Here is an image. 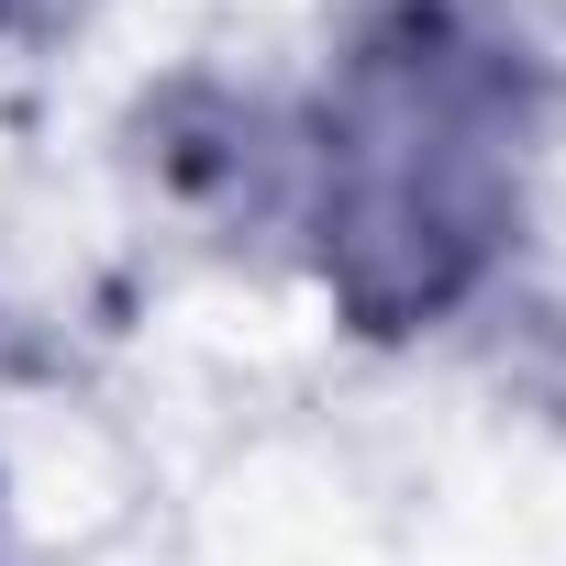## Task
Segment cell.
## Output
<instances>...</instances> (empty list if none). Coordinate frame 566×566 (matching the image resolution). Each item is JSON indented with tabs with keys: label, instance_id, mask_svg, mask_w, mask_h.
<instances>
[{
	"label": "cell",
	"instance_id": "obj_1",
	"mask_svg": "<svg viewBox=\"0 0 566 566\" xmlns=\"http://www.w3.org/2000/svg\"><path fill=\"white\" fill-rule=\"evenodd\" d=\"M533 67L444 0H400L334 67L301 145L312 266L356 334H422L500 266L522 222Z\"/></svg>",
	"mask_w": 566,
	"mask_h": 566
},
{
	"label": "cell",
	"instance_id": "obj_2",
	"mask_svg": "<svg viewBox=\"0 0 566 566\" xmlns=\"http://www.w3.org/2000/svg\"><path fill=\"white\" fill-rule=\"evenodd\" d=\"M78 12H90V0H0V34H56Z\"/></svg>",
	"mask_w": 566,
	"mask_h": 566
}]
</instances>
